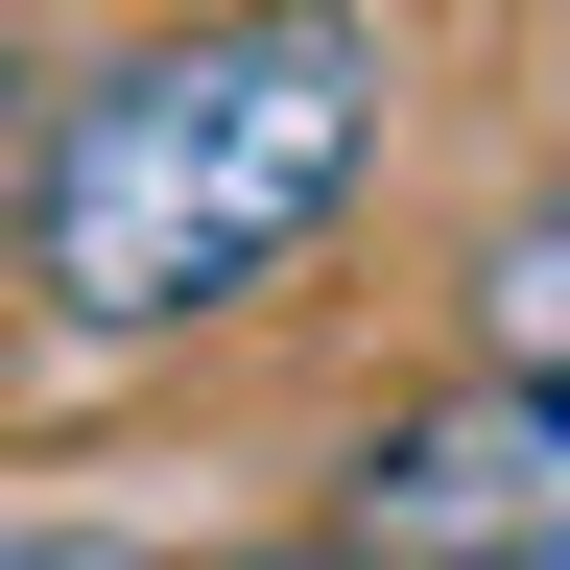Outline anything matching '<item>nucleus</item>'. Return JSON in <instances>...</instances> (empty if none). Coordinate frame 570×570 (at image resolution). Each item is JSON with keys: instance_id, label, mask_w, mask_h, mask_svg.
<instances>
[{"instance_id": "1", "label": "nucleus", "mask_w": 570, "mask_h": 570, "mask_svg": "<svg viewBox=\"0 0 570 570\" xmlns=\"http://www.w3.org/2000/svg\"><path fill=\"white\" fill-rule=\"evenodd\" d=\"M381 119H404L381 0H190V24H142L24 167V309L96 333V356L238 333L381 190Z\"/></svg>"}, {"instance_id": "2", "label": "nucleus", "mask_w": 570, "mask_h": 570, "mask_svg": "<svg viewBox=\"0 0 570 570\" xmlns=\"http://www.w3.org/2000/svg\"><path fill=\"white\" fill-rule=\"evenodd\" d=\"M333 523L381 547V570H499V547H547V523H570V356H452L428 404H381L356 475H333Z\"/></svg>"}, {"instance_id": "3", "label": "nucleus", "mask_w": 570, "mask_h": 570, "mask_svg": "<svg viewBox=\"0 0 570 570\" xmlns=\"http://www.w3.org/2000/svg\"><path fill=\"white\" fill-rule=\"evenodd\" d=\"M452 333H475V356H570V167L475 214V262H452Z\"/></svg>"}, {"instance_id": "4", "label": "nucleus", "mask_w": 570, "mask_h": 570, "mask_svg": "<svg viewBox=\"0 0 570 570\" xmlns=\"http://www.w3.org/2000/svg\"><path fill=\"white\" fill-rule=\"evenodd\" d=\"M0 570H142L119 523H71V499H0Z\"/></svg>"}, {"instance_id": "5", "label": "nucleus", "mask_w": 570, "mask_h": 570, "mask_svg": "<svg viewBox=\"0 0 570 570\" xmlns=\"http://www.w3.org/2000/svg\"><path fill=\"white\" fill-rule=\"evenodd\" d=\"M190 570H381L356 523H285V547H190Z\"/></svg>"}, {"instance_id": "6", "label": "nucleus", "mask_w": 570, "mask_h": 570, "mask_svg": "<svg viewBox=\"0 0 570 570\" xmlns=\"http://www.w3.org/2000/svg\"><path fill=\"white\" fill-rule=\"evenodd\" d=\"M499 570H570V523H547V547H499Z\"/></svg>"}]
</instances>
